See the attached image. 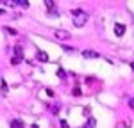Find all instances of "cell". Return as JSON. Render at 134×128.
<instances>
[{
  "label": "cell",
  "mask_w": 134,
  "mask_h": 128,
  "mask_svg": "<svg viewBox=\"0 0 134 128\" xmlns=\"http://www.w3.org/2000/svg\"><path fill=\"white\" fill-rule=\"evenodd\" d=\"M72 16H73V23H75V27H82L84 23L88 21V14H86V11H82V9H73L72 11Z\"/></svg>",
  "instance_id": "obj_1"
},
{
  "label": "cell",
  "mask_w": 134,
  "mask_h": 128,
  "mask_svg": "<svg viewBox=\"0 0 134 128\" xmlns=\"http://www.w3.org/2000/svg\"><path fill=\"white\" fill-rule=\"evenodd\" d=\"M21 59H23V50H21V46H14V55H13V59H11V64L16 66V64L21 62Z\"/></svg>",
  "instance_id": "obj_2"
},
{
  "label": "cell",
  "mask_w": 134,
  "mask_h": 128,
  "mask_svg": "<svg viewBox=\"0 0 134 128\" xmlns=\"http://www.w3.org/2000/svg\"><path fill=\"white\" fill-rule=\"evenodd\" d=\"M54 36H55L57 39H61V41H64V39H68V37H70L72 34H70L68 30H63V29H59V30H55V32H54Z\"/></svg>",
  "instance_id": "obj_3"
},
{
  "label": "cell",
  "mask_w": 134,
  "mask_h": 128,
  "mask_svg": "<svg viewBox=\"0 0 134 128\" xmlns=\"http://www.w3.org/2000/svg\"><path fill=\"white\" fill-rule=\"evenodd\" d=\"M82 57L84 59H98L100 53L95 52V50H82Z\"/></svg>",
  "instance_id": "obj_4"
},
{
  "label": "cell",
  "mask_w": 134,
  "mask_h": 128,
  "mask_svg": "<svg viewBox=\"0 0 134 128\" xmlns=\"http://www.w3.org/2000/svg\"><path fill=\"white\" fill-rule=\"evenodd\" d=\"M124 34H125V25L124 23H114V36L122 37Z\"/></svg>",
  "instance_id": "obj_5"
},
{
  "label": "cell",
  "mask_w": 134,
  "mask_h": 128,
  "mask_svg": "<svg viewBox=\"0 0 134 128\" xmlns=\"http://www.w3.org/2000/svg\"><path fill=\"white\" fill-rule=\"evenodd\" d=\"M9 125H11V128H25V123L21 119H13Z\"/></svg>",
  "instance_id": "obj_6"
},
{
  "label": "cell",
  "mask_w": 134,
  "mask_h": 128,
  "mask_svg": "<svg viewBox=\"0 0 134 128\" xmlns=\"http://www.w3.org/2000/svg\"><path fill=\"white\" fill-rule=\"evenodd\" d=\"M36 57H38V61H41V62H47V61H48V55H47L45 52H38Z\"/></svg>",
  "instance_id": "obj_7"
},
{
  "label": "cell",
  "mask_w": 134,
  "mask_h": 128,
  "mask_svg": "<svg viewBox=\"0 0 134 128\" xmlns=\"http://www.w3.org/2000/svg\"><path fill=\"white\" fill-rule=\"evenodd\" d=\"M95 126H97V119H95V117H90L88 123L84 125V128H95Z\"/></svg>",
  "instance_id": "obj_8"
},
{
  "label": "cell",
  "mask_w": 134,
  "mask_h": 128,
  "mask_svg": "<svg viewBox=\"0 0 134 128\" xmlns=\"http://www.w3.org/2000/svg\"><path fill=\"white\" fill-rule=\"evenodd\" d=\"M14 5H21V7H31V4L27 0H14Z\"/></svg>",
  "instance_id": "obj_9"
},
{
  "label": "cell",
  "mask_w": 134,
  "mask_h": 128,
  "mask_svg": "<svg viewBox=\"0 0 134 128\" xmlns=\"http://www.w3.org/2000/svg\"><path fill=\"white\" fill-rule=\"evenodd\" d=\"M4 32H7L9 36H18L16 29H13V27H4Z\"/></svg>",
  "instance_id": "obj_10"
},
{
  "label": "cell",
  "mask_w": 134,
  "mask_h": 128,
  "mask_svg": "<svg viewBox=\"0 0 134 128\" xmlns=\"http://www.w3.org/2000/svg\"><path fill=\"white\" fill-rule=\"evenodd\" d=\"M45 5H47V9H48V11H54L55 2H52V0H45Z\"/></svg>",
  "instance_id": "obj_11"
},
{
  "label": "cell",
  "mask_w": 134,
  "mask_h": 128,
  "mask_svg": "<svg viewBox=\"0 0 134 128\" xmlns=\"http://www.w3.org/2000/svg\"><path fill=\"white\" fill-rule=\"evenodd\" d=\"M0 87H2V94H7V84H5V80H4V78L0 80Z\"/></svg>",
  "instance_id": "obj_12"
},
{
  "label": "cell",
  "mask_w": 134,
  "mask_h": 128,
  "mask_svg": "<svg viewBox=\"0 0 134 128\" xmlns=\"http://www.w3.org/2000/svg\"><path fill=\"white\" fill-rule=\"evenodd\" d=\"M57 76H59V78H66V73H64L63 68H57Z\"/></svg>",
  "instance_id": "obj_13"
},
{
  "label": "cell",
  "mask_w": 134,
  "mask_h": 128,
  "mask_svg": "<svg viewBox=\"0 0 134 128\" xmlns=\"http://www.w3.org/2000/svg\"><path fill=\"white\" fill-rule=\"evenodd\" d=\"M72 94H73V96H81L82 93H81V89H79V87H75V89L72 91Z\"/></svg>",
  "instance_id": "obj_14"
},
{
  "label": "cell",
  "mask_w": 134,
  "mask_h": 128,
  "mask_svg": "<svg viewBox=\"0 0 134 128\" xmlns=\"http://www.w3.org/2000/svg\"><path fill=\"white\" fill-rule=\"evenodd\" d=\"M129 107L134 110V98H129Z\"/></svg>",
  "instance_id": "obj_15"
},
{
  "label": "cell",
  "mask_w": 134,
  "mask_h": 128,
  "mask_svg": "<svg viewBox=\"0 0 134 128\" xmlns=\"http://www.w3.org/2000/svg\"><path fill=\"white\" fill-rule=\"evenodd\" d=\"M63 50H64V52H68V53L73 52V48H72V46H63Z\"/></svg>",
  "instance_id": "obj_16"
},
{
  "label": "cell",
  "mask_w": 134,
  "mask_h": 128,
  "mask_svg": "<svg viewBox=\"0 0 134 128\" xmlns=\"http://www.w3.org/2000/svg\"><path fill=\"white\" fill-rule=\"evenodd\" d=\"M31 128H38V125H32V126Z\"/></svg>",
  "instance_id": "obj_17"
},
{
  "label": "cell",
  "mask_w": 134,
  "mask_h": 128,
  "mask_svg": "<svg viewBox=\"0 0 134 128\" xmlns=\"http://www.w3.org/2000/svg\"><path fill=\"white\" fill-rule=\"evenodd\" d=\"M131 68H132V69H134V62H131Z\"/></svg>",
  "instance_id": "obj_18"
}]
</instances>
